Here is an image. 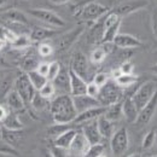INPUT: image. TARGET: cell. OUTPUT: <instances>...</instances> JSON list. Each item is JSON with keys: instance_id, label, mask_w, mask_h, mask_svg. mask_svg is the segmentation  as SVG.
<instances>
[{"instance_id": "1", "label": "cell", "mask_w": 157, "mask_h": 157, "mask_svg": "<svg viewBox=\"0 0 157 157\" xmlns=\"http://www.w3.org/2000/svg\"><path fill=\"white\" fill-rule=\"evenodd\" d=\"M50 111L55 123L70 124L78 116L73 98L69 94H60L58 97H55L51 100Z\"/></svg>"}, {"instance_id": "2", "label": "cell", "mask_w": 157, "mask_h": 157, "mask_svg": "<svg viewBox=\"0 0 157 157\" xmlns=\"http://www.w3.org/2000/svg\"><path fill=\"white\" fill-rule=\"evenodd\" d=\"M109 12L108 7L103 4H100L98 1H88L86 2L75 15L78 20L83 21V22H88V23H94L101 17H104L106 13Z\"/></svg>"}, {"instance_id": "3", "label": "cell", "mask_w": 157, "mask_h": 157, "mask_svg": "<svg viewBox=\"0 0 157 157\" xmlns=\"http://www.w3.org/2000/svg\"><path fill=\"white\" fill-rule=\"evenodd\" d=\"M122 98V88L116 83V81H108L106 85H104L100 88L98 100L100 105L103 106H109L111 104H115L121 101Z\"/></svg>"}, {"instance_id": "4", "label": "cell", "mask_w": 157, "mask_h": 157, "mask_svg": "<svg viewBox=\"0 0 157 157\" xmlns=\"http://www.w3.org/2000/svg\"><path fill=\"white\" fill-rule=\"evenodd\" d=\"M27 15L53 28H63L65 25V22L59 15L47 9H30L27 11Z\"/></svg>"}, {"instance_id": "5", "label": "cell", "mask_w": 157, "mask_h": 157, "mask_svg": "<svg viewBox=\"0 0 157 157\" xmlns=\"http://www.w3.org/2000/svg\"><path fill=\"white\" fill-rule=\"evenodd\" d=\"M157 91V83L155 81H146L144 82L137 91L133 93L132 99L136 103L139 110H141L155 96Z\"/></svg>"}, {"instance_id": "6", "label": "cell", "mask_w": 157, "mask_h": 157, "mask_svg": "<svg viewBox=\"0 0 157 157\" xmlns=\"http://www.w3.org/2000/svg\"><path fill=\"white\" fill-rule=\"evenodd\" d=\"M15 90L18 92V94L22 97L25 104H30L32 100L35 97V94L38 93L35 87L32 85L27 73H23V74H21L16 78V80H15Z\"/></svg>"}, {"instance_id": "7", "label": "cell", "mask_w": 157, "mask_h": 157, "mask_svg": "<svg viewBox=\"0 0 157 157\" xmlns=\"http://www.w3.org/2000/svg\"><path fill=\"white\" fill-rule=\"evenodd\" d=\"M129 146V137L126 127H121L110 138V149L115 156L123 155Z\"/></svg>"}, {"instance_id": "8", "label": "cell", "mask_w": 157, "mask_h": 157, "mask_svg": "<svg viewBox=\"0 0 157 157\" xmlns=\"http://www.w3.org/2000/svg\"><path fill=\"white\" fill-rule=\"evenodd\" d=\"M149 5H150L149 0H127L124 2H121L116 7H114L111 11L122 18V17H126L128 15L136 13L140 10L149 7Z\"/></svg>"}, {"instance_id": "9", "label": "cell", "mask_w": 157, "mask_h": 157, "mask_svg": "<svg viewBox=\"0 0 157 157\" xmlns=\"http://www.w3.org/2000/svg\"><path fill=\"white\" fill-rule=\"evenodd\" d=\"M83 32H85V27L83 25H78V27L73 28L71 30L67 32L65 34H63L59 38L58 42H57V48H58L59 52L68 51L78 41V38L83 34Z\"/></svg>"}, {"instance_id": "10", "label": "cell", "mask_w": 157, "mask_h": 157, "mask_svg": "<svg viewBox=\"0 0 157 157\" xmlns=\"http://www.w3.org/2000/svg\"><path fill=\"white\" fill-rule=\"evenodd\" d=\"M70 69L75 71L82 78H85L86 81L90 78V63H88L87 57L82 52L74 53L71 58V63H70Z\"/></svg>"}, {"instance_id": "11", "label": "cell", "mask_w": 157, "mask_h": 157, "mask_svg": "<svg viewBox=\"0 0 157 157\" xmlns=\"http://www.w3.org/2000/svg\"><path fill=\"white\" fill-rule=\"evenodd\" d=\"M157 110V91L155 93V96L151 98V100L141 109L139 110V115L136 121V124L139 127H145L154 117L155 113Z\"/></svg>"}, {"instance_id": "12", "label": "cell", "mask_w": 157, "mask_h": 157, "mask_svg": "<svg viewBox=\"0 0 157 157\" xmlns=\"http://www.w3.org/2000/svg\"><path fill=\"white\" fill-rule=\"evenodd\" d=\"M90 147H91L90 141L86 139L83 133L80 131V132L76 133V136L74 138V140H73V143H71V145H70L68 151L76 157H85L87 151L90 150Z\"/></svg>"}, {"instance_id": "13", "label": "cell", "mask_w": 157, "mask_h": 157, "mask_svg": "<svg viewBox=\"0 0 157 157\" xmlns=\"http://www.w3.org/2000/svg\"><path fill=\"white\" fill-rule=\"evenodd\" d=\"M81 132L83 133V136H85L86 139L90 141L91 145H96V144L101 143L103 137H101V134H100V132H99L97 120L83 123V126H82V128H81Z\"/></svg>"}, {"instance_id": "14", "label": "cell", "mask_w": 157, "mask_h": 157, "mask_svg": "<svg viewBox=\"0 0 157 157\" xmlns=\"http://www.w3.org/2000/svg\"><path fill=\"white\" fill-rule=\"evenodd\" d=\"M71 98H73V103H74V106H75L78 114L82 113V111H86L88 109L96 108V106H100V103H99L98 99L90 97L88 94L71 96Z\"/></svg>"}, {"instance_id": "15", "label": "cell", "mask_w": 157, "mask_h": 157, "mask_svg": "<svg viewBox=\"0 0 157 157\" xmlns=\"http://www.w3.org/2000/svg\"><path fill=\"white\" fill-rule=\"evenodd\" d=\"M106 111V106H96V108H92V109H88L86 111H82L78 114L76 118L74 120V123L75 124H83L86 122H90V121H94V120H98V117L103 116Z\"/></svg>"}, {"instance_id": "16", "label": "cell", "mask_w": 157, "mask_h": 157, "mask_svg": "<svg viewBox=\"0 0 157 157\" xmlns=\"http://www.w3.org/2000/svg\"><path fill=\"white\" fill-rule=\"evenodd\" d=\"M114 45L122 50H131V48L140 47L141 41L134 35H131L127 33H118V35L114 40Z\"/></svg>"}, {"instance_id": "17", "label": "cell", "mask_w": 157, "mask_h": 157, "mask_svg": "<svg viewBox=\"0 0 157 157\" xmlns=\"http://www.w3.org/2000/svg\"><path fill=\"white\" fill-rule=\"evenodd\" d=\"M69 76H70V96H80L86 94L87 90V81L78 75L75 71L69 69Z\"/></svg>"}, {"instance_id": "18", "label": "cell", "mask_w": 157, "mask_h": 157, "mask_svg": "<svg viewBox=\"0 0 157 157\" xmlns=\"http://www.w3.org/2000/svg\"><path fill=\"white\" fill-rule=\"evenodd\" d=\"M105 32V27H104V17H101L97 22L92 23V27L88 32V36H87V42L91 45H98L101 44L103 35Z\"/></svg>"}, {"instance_id": "19", "label": "cell", "mask_w": 157, "mask_h": 157, "mask_svg": "<svg viewBox=\"0 0 157 157\" xmlns=\"http://www.w3.org/2000/svg\"><path fill=\"white\" fill-rule=\"evenodd\" d=\"M5 103H6V106L9 108L10 111H21L24 109L25 106V103L24 100L22 99L18 92L13 88V90H10L6 94H5Z\"/></svg>"}, {"instance_id": "20", "label": "cell", "mask_w": 157, "mask_h": 157, "mask_svg": "<svg viewBox=\"0 0 157 157\" xmlns=\"http://www.w3.org/2000/svg\"><path fill=\"white\" fill-rule=\"evenodd\" d=\"M122 114L123 117L131 123H136L139 115V109L133 101L132 97H126L122 101Z\"/></svg>"}, {"instance_id": "21", "label": "cell", "mask_w": 157, "mask_h": 157, "mask_svg": "<svg viewBox=\"0 0 157 157\" xmlns=\"http://www.w3.org/2000/svg\"><path fill=\"white\" fill-rule=\"evenodd\" d=\"M1 17L5 21L13 23V24H22V25H27L28 24V17L27 13L22 12L17 9H10L7 11H5Z\"/></svg>"}, {"instance_id": "22", "label": "cell", "mask_w": 157, "mask_h": 157, "mask_svg": "<svg viewBox=\"0 0 157 157\" xmlns=\"http://www.w3.org/2000/svg\"><path fill=\"white\" fill-rule=\"evenodd\" d=\"M56 34H57V30H55V29L44 28V27H35V28L30 32L29 36H30V39H32L33 42H34V41H35V42H41V41H45V40L55 36Z\"/></svg>"}, {"instance_id": "23", "label": "cell", "mask_w": 157, "mask_h": 157, "mask_svg": "<svg viewBox=\"0 0 157 157\" xmlns=\"http://www.w3.org/2000/svg\"><path fill=\"white\" fill-rule=\"evenodd\" d=\"M76 133H78L76 129L69 128L68 131H65V132L62 133L60 136H58L57 138H55V139H53V144L59 146V147L65 149V150H69V147H70V145H71L74 138L76 136Z\"/></svg>"}, {"instance_id": "24", "label": "cell", "mask_w": 157, "mask_h": 157, "mask_svg": "<svg viewBox=\"0 0 157 157\" xmlns=\"http://www.w3.org/2000/svg\"><path fill=\"white\" fill-rule=\"evenodd\" d=\"M97 123H98V128L101 137L108 138V139H110V138L113 137V134L115 133V131H114V122L113 121L108 120L103 115V116L98 117Z\"/></svg>"}, {"instance_id": "25", "label": "cell", "mask_w": 157, "mask_h": 157, "mask_svg": "<svg viewBox=\"0 0 157 157\" xmlns=\"http://www.w3.org/2000/svg\"><path fill=\"white\" fill-rule=\"evenodd\" d=\"M1 139H4L7 144H10L11 146L16 147L22 139V133L21 131H13V129H7L5 127L1 126Z\"/></svg>"}, {"instance_id": "26", "label": "cell", "mask_w": 157, "mask_h": 157, "mask_svg": "<svg viewBox=\"0 0 157 157\" xmlns=\"http://www.w3.org/2000/svg\"><path fill=\"white\" fill-rule=\"evenodd\" d=\"M2 127L7 129H13V131H21L23 128V123L20 120L18 115L15 111H10L6 118L2 121Z\"/></svg>"}, {"instance_id": "27", "label": "cell", "mask_w": 157, "mask_h": 157, "mask_svg": "<svg viewBox=\"0 0 157 157\" xmlns=\"http://www.w3.org/2000/svg\"><path fill=\"white\" fill-rule=\"evenodd\" d=\"M121 23L122 20L116 22L115 24L105 28V32H104V35H103V40H101V44H114V40L118 35L120 33V28H121Z\"/></svg>"}, {"instance_id": "28", "label": "cell", "mask_w": 157, "mask_h": 157, "mask_svg": "<svg viewBox=\"0 0 157 157\" xmlns=\"http://www.w3.org/2000/svg\"><path fill=\"white\" fill-rule=\"evenodd\" d=\"M56 86V88H60L63 91H67L70 93V76H69V70H60L59 75L52 81Z\"/></svg>"}, {"instance_id": "29", "label": "cell", "mask_w": 157, "mask_h": 157, "mask_svg": "<svg viewBox=\"0 0 157 157\" xmlns=\"http://www.w3.org/2000/svg\"><path fill=\"white\" fill-rule=\"evenodd\" d=\"M104 116L108 120L113 121V122L118 121L123 116V114H122V101H118V103H115V104H111V105L106 106V111H105Z\"/></svg>"}, {"instance_id": "30", "label": "cell", "mask_w": 157, "mask_h": 157, "mask_svg": "<svg viewBox=\"0 0 157 157\" xmlns=\"http://www.w3.org/2000/svg\"><path fill=\"white\" fill-rule=\"evenodd\" d=\"M27 75H28V78L30 80V82H32V85L35 87V90L36 91H40L47 82H48V80L46 76H44V75H41L38 70H33V71H29V73H27Z\"/></svg>"}, {"instance_id": "31", "label": "cell", "mask_w": 157, "mask_h": 157, "mask_svg": "<svg viewBox=\"0 0 157 157\" xmlns=\"http://www.w3.org/2000/svg\"><path fill=\"white\" fill-rule=\"evenodd\" d=\"M40 62L39 59L36 58L35 56L33 55H27L24 58L22 59V64H21V68L24 73H29V71H33V70H36L38 67H39Z\"/></svg>"}, {"instance_id": "32", "label": "cell", "mask_w": 157, "mask_h": 157, "mask_svg": "<svg viewBox=\"0 0 157 157\" xmlns=\"http://www.w3.org/2000/svg\"><path fill=\"white\" fill-rule=\"evenodd\" d=\"M138 78L134 74H121L115 81L121 88H128L137 82Z\"/></svg>"}, {"instance_id": "33", "label": "cell", "mask_w": 157, "mask_h": 157, "mask_svg": "<svg viewBox=\"0 0 157 157\" xmlns=\"http://www.w3.org/2000/svg\"><path fill=\"white\" fill-rule=\"evenodd\" d=\"M32 42H33V41H32L29 35L20 34V35L17 36V39L15 40L11 45H12V47H13L15 50H25V48L30 47Z\"/></svg>"}, {"instance_id": "34", "label": "cell", "mask_w": 157, "mask_h": 157, "mask_svg": "<svg viewBox=\"0 0 157 157\" xmlns=\"http://www.w3.org/2000/svg\"><path fill=\"white\" fill-rule=\"evenodd\" d=\"M106 56H108V52H106L105 48L100 45L99 47L94 48V50L92 51V53H91V62H92L93 64H100V63H103V62L105 60Z\"/></svg>"}, {"instance_id": "35", "label": "cell", "mask_w": 157, "mask_h": 157, "mask_svg": "<svg viewBox=\"0 0 157 157\" xmlns=\"http://www.w3.org/2000/svg\"><path fill=\"white\" fill-rule=\"evenodd\" d=\"M69 128H70L69 124L55 123L53 126L48 127V129H47V136H48L50 138H52V139H55V138H57L58 136H60L62 133H64L65 131H68Z\"/></svg>"}, {"instance_id": "36", "label": "cell", "mask_w": 157, "mask_h": 157, "mask_svg": "<svg viewBox=\"0 0 157 157\" xmlns=\"http://www.w3.org/2000/svg\"><path fill=\"white\" fill-rule=\"evenodd\" d=\"M48 100H50V99L44 98L39 92H38V93L35 94L34 99L32 100L30 105H32L33 109H35V110H45V109H46L47 106H50V104H51V103H48Z\"/></svg>"}, {"instance_id": "37", "label": "cell", "mask_w": 157, "mask_h": 157, "mask_svg": "<svg viewBox=\"0 0 157 157\" xmlns=\"http://www.w3.org/2000/svg\"><path fill=\"white\" fill-rule=\"evenodd\" d=\"M40 94L46 99H53L55 98V94H56V86L52 81H48L40 91H38Z\"/></svg>"}, {"instance_id": "38", "label": "cell", "mask_w": 157, "mask_h": 157, "mask_svg": "<svg viewBox=\"0 0 157 157\" xmlns=\"http://www.w3.org/2000/svg\"><path fill=\"white\" fill-rule=\"evenodd\" d=\"M156 139H157V132L155 131H149L143 139V147L145 150H149V149H152L156 144Z\"/></svg>"}, {"instance_id": "39", "label": "cell", "mask_w": 157, "mask_h": 157, "mask_svg": "<svg viewBox=\"0 0 157 157\" xmlns=\"http://www.w3.org/2000/svg\"><path fill=\"white\" fill-rule=\"evenodd\" d=\"M62 70V67L59 64V62L53 60L50 63V68H48V73H47V80L48 81H55V78L59 75Z\"/></svg>"}, {"instance_id": "40", "label": "cell", "mask_w": 157, "mask_h": 157, "mask_svg": "<svg viewBox=\"0 0 157 157\" xmlns=\"http://www.w3.org/2000/svg\"><path fill=\"white\" fill-rule=\"evenodd\" d=\"M0 155H10V156L13 155V156H16V155H18V152H17L16 147L11 146L4 139L0 138Z\"/></svg>"}, {"instance_id": "41", "label": "cell", "mask_w": 157, "mask_h": 157, "mask_svg": "<svg viewBox=\"0 0 157 157\" xmlns=\"http://www.w3.org/2000/svg\"><path fill=\"white\" fill-rule=\"evenodd\" d=\"M104 150H105V146L101 143L96 144V145H91L90 150L87 151L85 157H100L104 154Z\"/></svg>"}, {"instance_id": "42", "label": "cell", "mask_w": 157, "mask_h": 157, "mask_svg": "<svg viewBox=\"0 0 157 157\" xmlns=\"http://www.w3.org/2000/svg\"><path fill=\"white\" fill-rule=\"evenodd\" d=\"M38 53L41 57H50L53 53V47L51 45L46 44V42H42L38 47Z\"/></svg>"}, {"instance_id": "43", "label": "cell", "mask_w": 157, "mask_h": 157, "mask_svg": "<svg viewBox=\"0 0 157 157\" xmlns=\"http://www.w3.org/2000/svg\"><path fill=\"white\" fill-rule=\"evenodd\" d=\"M97 86H99L100 88L108 83L109 81V75L106 73H97L94 76H93V80H92Z\"/></svg>"}, {"instance_id": "44", "label": "cell", "mask_w": 157, "mask_h": 157, "mask_svg": "<svg viewBox=\"0 0 157 157\" xmlns=\"http://www.w3.org/2000/svg\"><path fill=\"white\" fill-rule=\"evenodd\" d=\"M99 92H100V87L97 86L93 81L88 82L87 83V90H86V94H88L90 97H93V98L98 99Z\"/></svg>"}, {"instance_id": "45", "label": "cell", "mask_w": 157, "mask_h": 157, "mask_svg": "<svg viewBox=\"0 0 157 157\" xmlns=\"http://www.w3.org/2000/svg\"><path fill=\"white\" fill-rule=\"evenodd\" d=\"M50 155L52 157H68V150L59 147V146L53 144L50 147Z\"/></svg>"}, {"instance_id": "46", "label": "cell", "mask_w": 157, "mask_h": 157, "mask_svg": "<svg viewBox=\"0 0 157 157\" xmlns=\"http://www.w3.org/2000/svg\"><path fill=\"white\" fill-rule=\"evenodd\" d=\"M120 70L122 74H133V70H134V65L132 62L129 60H124L121 65H120Z\"/></svg>"}, {"instance_id": "47", "label": "cell", "mask_w": 157, "mask_h": 157, "mask_svg": "<svg viewBox=\"0 0 157 157\" xmlns=\"http://www.w3.org/2000/svg\"><path fill=\"white\" fill-rule=\"evenodd\" d=\"M150 24H151V30L155 35V38L157 39V10H155L152 13H151V17H150Z\"/></svg>"}, {"instance_id": "48", "label": "cell", "mask_w": 157, "mask_h": 157, "mask_svg": "<svg viewBox=\"0 0 157 157\" xmlns=\"http://www.w3.org/2000/svg\"><path fill=\"white\" fill-rule=\"evenodd\" d=\"M48 68H50V63L47 62H40L39 67H38V71H39L41 75L46 76L47 78V73H48Z\"/></svg>"}, {"instance_id": "49", "label": "cell", "mask_w": 157, "mask_h": 157, "mask_svg": "<svg viewBox=\"0 0 157 157\" xmlns=\"http://www.w3.org/2000/svg\"><path fill=\"white\" fill-rule=\"evenodd\" d=\"M9 108H6V106H4V105H1L0 104V123H2V121L6 118V116L9 115V110H7Z\"/></svg>"}, {"instance_id": "50", "label": "cell", "mask_w": 157, "mask_h": 157, "mask_svg": "<svg viewBox=\"0 0 157 157\" xmlns=\"http://www.w3.org/2000/svg\"><path fill=\"white\" fill-rule=\"evenodd\" d=\"M7 29L9 28L0 25V40H2L5 42H6V38H7Z\"/></svg>"}, {"instance_id": "51", "label": "cell", "mask_w": 157, "mask_h": 157, "mask_svg": "<svg viewBox=\"0 0 157 157\" xmlns=\"http://www.w3.org/2000/svg\"><path fill=\"white\" fill-rule=\"evenodd\" d=\"M52 4H55V5H64V4H67V2H69L70 0H50Z\"/></svg>"}, {"instance_id": "52", "label": "cell", "mask_w": 157, "mask_h": 157, "mask_svg": "<svg viewBox=\"0 0 157 157\" xmlns=\"http://www.w3.org/2000/svg\"><path fill=\"white\" fill-rule=\"evenodd\" d=\"M151 73H152L154 75H157V63L151 67Z\"/></svg>"}, {"instance_id": "53", "label": "cell", "mask_w": 157, "mask_h": 157, "mask_svg": "<svg viewBox=\"0 0 157 157\" xmlns=\"http://www.w3.org/2000/svg\"><path fill=\"white\" fill-rule=\"evenodd\" d=\"M5 45H6V42H5V41H2V40H0V51L5 47Z\"/></svg>"}, {"instance_id": "54", "label": "cell", "mask_w": 157, "mask_h": 157, "mask_svg": "<svg viewBox=\"0 0 157 157\" xmlns=\"http://www.w3.org/2000/svg\"><path fill=\"white\" fill-rule=\"evenodd\" d=\"M7 1L9 0H0V7H2L5 4H7Z\"/></svg>"}, {"instance_id": "55", "label": "cell", "mask_w": 157, "mask_h": 157, "mask_svg": "<svg viewBox=\"0 0 157 157\" xmlns=\"http://www.w3.org/2000/svg\"><path fill=\"white\" fill-rule=\"evenodd\" d=\"M127 157H141L139 154H132V155H129V156H127Z\"/></svg>"}, {"instance_id": "56", "label": "cell", "mask_w": 157, "mask_h": 157, "mask_svg": "<svg viewBox=\"0 0 157 157\" xmlns=\"http://www.w3.org/2000/svg\"><path fill=\"white\" fill-rule=\"evenodd\" d=\"M0 157H10V155H0Z\"/></svg>"}, {"instance_id": "57", "label": "cell", "mask_w": 157, "mask_h": 157, "mask_svg": "<svg viewBox=\"0 0 157 157\" xmlns=\"http://www.w3.org/2000/svg\"><path fill=\"white\" fill-rule=\"evenodd\" d=\"M100 157H108V156H106L105 154H103V155H101V156H100Z\"/></svg>"}, {"instance_id": "58", "label": "cell", "mask_w": 157, "mask_h": 157, "mask_svg": "<svg viewBox=\"0 0 157 157\" xmlns=\"http://www.w3.org/2000/svg\"><path fill=\"white\" fill-rule=\"evenodd\" d=\"M0 138H1V126H0Z\"/></svg>"}, {"instance_id": "59", "label": "cell", "mask_w": 157, "mask_h": 157, "mask_svg": "<svg viewBox=\"0 0 157 157\" xmlns=\"http://www.w3.org/2000/svg\"><path fill=\"white\" fill-rule=\"evenodd\" d=\"M155 145H157V144H155ZM155 152L157 154V146H156V150H155Z\"/></svg>"}, {"instance_id": "60", "label": "cell", "mask_w": 157, "mask_h": 157, "mask_svg": "<svg viewBox=\"0 0 157 157\" xmlns=\"http://www.w3.org/2000/svg\"><path fill=\"white\" fill-rule=\"evenodd\" d=\"M147 157H150V156H147ZM151 157H152V156H151Z\"/></svg>"}, {"instance_id": "61", "label": "cell", "mask_w": 157, "mask_h": 157, "mask_svg": "<svg viewBox=\"0 0 157 157\" xmlns=\"http://www.w3.org/2000/svg\"><path fill=\"white\" fill-rule=\"evenodd\" d=\"M90 1H92V0H90Z\"/></svg>"}]
</instances>
